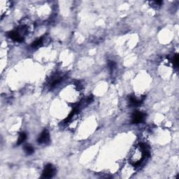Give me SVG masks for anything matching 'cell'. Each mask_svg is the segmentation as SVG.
I'll return each instance as SVG.
<instances>
[{
    "label": "cell",
    "mask_w": 179,
    "mask_h": 179,
    "mask_svg": "<svg viewBox=\"0 0 179 179\" xmlns=\"http://www.w3.org/2000/svg\"><path fill=\"white\" fill-rule=\"evenodd\" d=\"M150 155V151L146 145L140 144L134 148L130 155L129 161L134 166H139Z\"/></svg>",
    "instance_id": "cell-1"
},
{
    "label": "cell",
    "mask_w": 179,
    "mask_h": 179,
    "mask_svg": "<svg viewBox=\"0 0 179 179\" xmlns=\"http://www.w3.org/2000/svg\"><path fill=\"white\" fill-rule=\"evenodd\" d=\"M55 174V169L53 167L52 165L48 164L44 168V170L43 171L42 178H52Z\"/></svg>",
    "instance_id": "cell-2"
},
{
    "label": "cell",
    "mask_w": 179,
    "mask_h": 179,
    "mask_svg": "<svg viewBox=\"0 0 179 179\" xmlns=\"http://www.w3.org/2000/svg\"><path fill=\"white\" fill-rule=\"evenodd\" d=\"M145 117V114L141 111H135L132 116V123L138 124L141 122Z\"/></svg>",
    "instance_id": "cell-3"
},
{
    "label": "cell",
    "mask_w": 179,
    "mask_h": 179,
    "mask_svg": "<svg viewBox=\"0 0 179 179\" xmlns=\"http://www.w3.org/2000/svg\"><path fill=\"white\" fill-rule=\"evenodd\" d=\"M50 142V134L47 129H44L38 138V143L40 144H48Z\"/></svg>",
    "instance_id": "cell-4"
},
{
    "label": "cell",
    "mask_w": 179,
    "mask_h": 179,
    "mask_svg": "<svg viewBox=\"0 0 179 179\" xmlns=\"http://www.w3.org/2000/svg\"><path fill=\"white\" fill-rule=\"evenodd\" d=\"M8 35L12 40L16 41L17 42H22L24 40V37L22 35H20L17 30L9 32L8 33Z\"/></svg>",
    "instance_id": "cell-5"
},
{
    "label": "cell",
    "mask_w": 179,
    "mask_h": 179,
    "mask_svg": "<svg viewBox=\"0 0 179 179\" xmlns=\"http://www.w3.org/2000/svg\"><path fill=\"white\" fill-rule=\"evenodd\" d=\"M145 97L144 96V97H142L141 99H137L135 96L131 95L129 97L130 104H131V105L133 106H139L143 103V101H144Z\"/></svg>",
    "instance_id": "cell-6"
},
{
    "label": "cell",
    "mask_w": 179,
    "mask_h": 179,
    "mask_svg": "<svg viewBox=\"0 0 179 179\" xmlns=\"http://www.w3.org/2000/svg\"><path fill=\"white\" fill-rule=\"evenodd\" d=\"M26 139H27V134H25V132L20 133L18 139V141H17V145H18L22 144Z\"/></svg>",
    "instance_id": "cell-7"
},
{
    "label": "cell",
    "mask_w": 179,
    "mask_h": 179,
    "mask_svg": "<svg viewBox=\"0 0 179 179\" xmlns=\"http://www.w3.org/2000/svg\"><path fill=\"white\" fill-rule=\"evenodd\" d=\"M24 150H25V152L26 153L27 155H32L34 151V148H33L32 145H30V144L25 145V146L24 147Z\"/></svg>",
    "instance_id": "cell-8"
},
{
    "label": "cell",
    "mask_w": 179,
    "mask_h": 179,
    "mask_svg": "<svg viewBox=\"0 0 179 179\" xmlns=\"http://www.w3.org/2000/svg\"><path fill=\"white\" fill-rule=\"evenodd\" d=\"M42 43H43V38L41 37V38H39V39H37V40L35 41V42H34L32 43V46L34 47V48H36V47H37V46H39L40 45L42 44Z\"/></svg>",
    "instance_id": "cell-9"
},
{
    "label": "cell",
    "mask_w": 179,
    "mask_h": 179,
    "mask_svg": "<svg viewBox=\"0 0 179 179\" xmlns=\"http://www.w3.org/2000/svg\"><path fill=\"white\" fill-rule=\"evenodd\" d=\"M108 66H109V70L110 71H113V70L115 68H116V64L113 61H109V62H108Z\"/></svg>",
    "instance_id": "cell-10"
},
{
    "label": "cell",
    "mask_w": 179,
    "mask_h": 179,
    "mask_svg": "<svg viewBox=\"0 0 179 179\" xmlns=\"http://www.w3.org/2000/svg\"><path fill=\"white\" fill-rule=\"evenodd\" d=\"M173 65H175V66L177 67L178 65V54H176L174 55V56L173 57Z\"/></svg>",
    "instance_id": "cell-11"
}]
</instances>
